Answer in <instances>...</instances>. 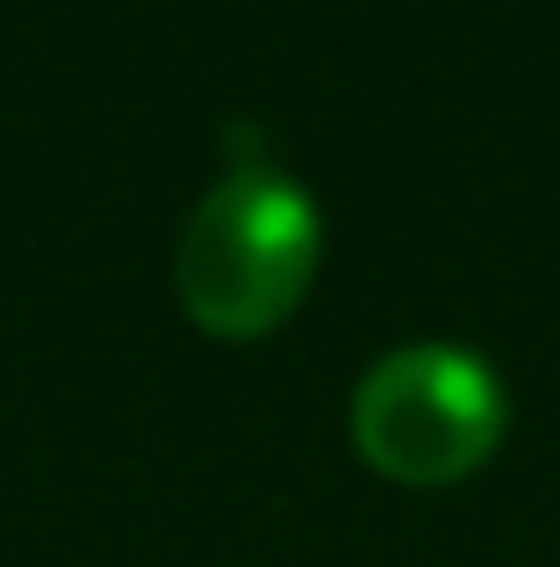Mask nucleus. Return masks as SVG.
Listing matches in <instances>:
<instances>
[{
    "label": "nucleus",
    "mask_w": 560,
    "mask_h": 567,
    "mask_svg": "<svg viewBox=\"0 0 560 567\" xmlns=\"http://www.w3.org/2000/svg\"><path fill=\"white\" fill-rule=\"evenodd\" d=\"M317 274V208L280 166H230L187 208L173 288L216 338H259L302 302Z\"/></svg>",
    "instance_id": "1"
},
{
    "label": "nucleus",
    "mask_w": 560,
    "mask_h": 567,
    "mask_svg": "<svg viewBox=\"0 0 560 567\" xmlns=\"http://www.w3.org/2000/svg\"><path fill=\"white\" fill-rule=\"evenodd\" d=\"M352 439L388 482H460L504 439V381L467 346H395L352 388Z\"/></svg>",
    "instance_id": "2"
}]
</instances>
